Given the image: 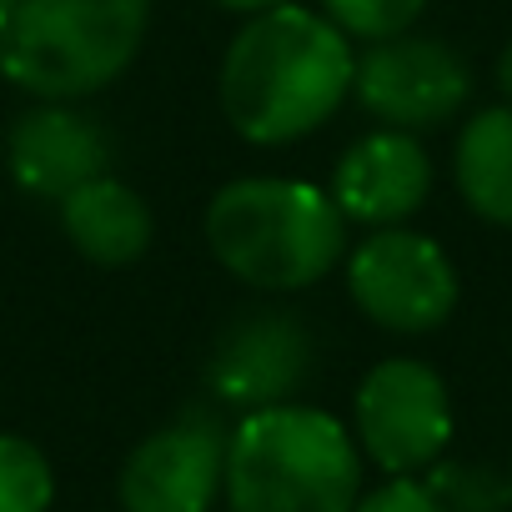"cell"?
I'll list each match as a JSON object with an SVG mask.
<instances>
[{"instance_id": "1", "label": "cell", "mask_w": 512, "mask_h": 512, "mask_svg": "<svg viewBox=\"0 0 512 512\" xmlns=\"http://www.w3.org/2000/svg\"><path fill=\"white\" fill-rule=\"evenodd\" d=\"M352 36L307 6L251 16L221 61V111L251 146H287L312 136L352 96Z\"/></svg>"}, {"instance_id": "2", "label": "cell", "mask_w": 512, "mask_h": 512, "mask_svg": "<svg viewBox=\"0 0 512 512\" xmlns=\"http://www.w3.org/2000/svg\"><path fill=\"white\" fill-rule=\"evenodd\" d=\"M231 512H352L362 497V447L322 407H256L226 432Z\"/></svg>"}, {"instance_id": "3", "label": "cell", "mask_w": 512, "mask_h": 512, "mask_svg": "<svg viewBox=\"0 0 512 512\" xmlns=\"http://www.w3.org/2000/svg\"><path fill=\"white\" fill-rule=\"evenodd\" d=\"M211 256L262 292H302L322 282L347 251V216L332 191L282 176L226 181L206 206Z\"/></svg>"}, {"instance_id": "4", "label": "cell", "mask_w": 512, "mask_h": 512, "mask_svg": "<svg viewBox=\"0 0 512 512\" xmlns=\"http://www.w3.org/2000/svg\"><path fill=\"white\" fill-rule=\"evenodd\" d=\"M151 0H0V71L41 101L111 86L141 51Z\"/></svg>"}, {"instance_id": "5", "label": "cell", "mask_w": 512, "mask_h": 512, "mask_svg": "<svg viewBox=\"0 0 512 512\" xmlns=\"http://www.w3.org/2000/svg\"><path fill=\"white\" fill-rule=\"evenodd\" d=\"M357 447L387 477L427 472L452 442V397L447 382L412 357L377 362L357 387Z\"/></svg>"}, {"instance_id": "6", "label": "cell", "mask_w": 512, "mask_h": 512, "mask_svg": "<svg viewBox=\"0 0 512 512\" xmlns=\"http://www.w3.org/2000/svg\"><path fill=\"white\" fill-rule=\"evenodd\" d=\"M347 292L362 307V317H372L377 327L417 337V332H437L452 317L457 272L432 236L382 226L352 251Z\"/></svg>"}, {"instance_id": "7", "label": "cell", "mask_w": 512, "mask_h": 512, "mask_svg": "<svg viewBox=\"0 0 512 512\" xmlns=\"http://www.w3.org/2000/svg\"><path fill=\"white\" fill-rule=\"evenodd\" d=\"M352 96L392 131H427L452 121L472 96L467 61L437 36H387L357 56Z\"/></svg>"}, {"instance_id": "8", "label": "cell", "mask_w": 512, "mask_h": 512, "mask_svg": "<svg viewBox=\"0 0 512 512\" xmlns=\"http://www.w3.org/2000/svg\"><path fill=\"white\" fill-rule=\"evenodd\" d=\"M226 477V432L216 417H181L121 462V512H211Z\"/></svg>"}, {"instance_id": "9", "label": "cell", "mask_w": 512, "mask_h": 512, "mask_svg": "<svg viewBox=\"0 0 512 512\" xmlns=\"http://www.w3.org/2000/svg\"><path fill=\"white\" fill-rule=\"evenodd\" d=\"M307 362H312V342L297 327V317L256 312V317L236 322L216 342L211 367H206V382H211V392L221 402L256 412V407L287 402L302 387Z\"/></svg>"}, {"instance_id": "10", "label": "cell", "mask_w": 512, "mask_h": 512, "mask_svg": "<svg viewBox=\"0 0 512 512\" xmlns=\"http://www.w3.org/2000/svg\"><path fill=\"white\" fill-rule=\"evenodd\" d=\"M432 191V161L412 131H372L362 136L332 176V201L347 221L362 226H397L407 221Z\"/></svg>"}, {"instance_id": "11", "label": "cell", "mask_w": 512, "mask_h": 512, "mask_svg": "<svg viewBox=\"0 0 512 512\" xmlns=\"http://www.w3.org/2000/svg\"><path fill=\"white\" fill-rule=\"evenodd\" d=\"M6 161L11 176L31 191V196H66L96 176H106L111 166V146L101 136L96 121L66 111V101H46L36 111H26L11 136H6Z\"/></svg>"}, {"instance_id": "12", "label": "cell", "mask_w": 512, "mask_h": 512, "mask_svg": "<svg viewBox=\"0 0 512 512\" xmlns=\"http://www.w3.org/2000/svg\"><path fill=\"white\" fill-rule=\"evenodd\" d=\"M61 226L96 267H126L151 246V206L116 176H96L61 196Z\"/></svg>"}, {"instance_id": "13", "label": "cell", "mask_w": 512, "mask_h": 512, "mask_svg": "<svg viewBox=\"0 0 512 512\" xmlns=\"http://www.w3.org/2000/svg\"><path fill=\"white\" fill-rule=\"evenodd\" d=\"M452 176L482 221L512 226V106H487L462 126Z\"/></svg>"}, {"instance_id": "14", "label": "cell", "mask_w": 512, "mask_h": 512, "mask_svg": "<svg viewBox=\"0 0 512 512\" xmlns=\"http://www.w3.org/2000/svg\"><path fill=\"white\" fill-rule=\"evenodd\" d=\"M56 497V472L46 452L16 432H0V512H46Z\"/></svg>"}, {"instance_id": "15", "label": "cell", "mask_w": 512, "mask_h": 512, "mask_svg": "<svg viewBox=\"0 0 512 512\" xmlns=\"http://www.w3.org/2000/svg\"><path fill=\"white\" fill-rule=\"evenodd\" d=\"M432 497L447 507V512H502L512 502V482L482 462H432L427 477Z\"/></svg>"}, {"instance_id": "16", "label": "cell", "mask_w": 512, "mask_h": 512, "mask_svg": "<svg viewBox=\"0 0 512 512\" xmlns=\"http://www.w3.org/2000/svg\"><path fill=\"white\" fill-rule=\"evenodd\" d=\"M322 6L337 31L357 41H387V36H402L427 11V0H322Z\"/></svg>"}, {"instance_id": "17", "label": "cell", "mask_w": 512, "mask_h": 512, "mask_svg": "<svg viewBox=\"0 0 512 512\" xmlns=\"http://www.w3.org/2000/svg\"><path fill=\"white\" fill-rule=\"evenodd\" d=\"M352 512H447L422 477H387L382 487L362 492Z\"/></svg>"}, {"instance_id": "18", "label": "cell", "mask_w": 512, "mask_h": 512, "mask_svg": "<svg viewBox=\"0 0 512 512\" xmlns=\"http://www.w3.org/2000/svg\"><path fill=\"white\" fill-rule=\"evenodd\" d=\"M221 11H241V16H262L272 6H292V0H216Z\"/></svg>"}, {"instance_id": "19", "label": "cell", "mask_w": 512, "mask_h": 512, "mask_svg": "<svg viewBox=\"0 0 512 512\" xmlns=\"http://www.w3.org/2000/svg\"><path fill=\"white\" fill-rule=\"evenodd\" d=\"M497 91H502L507 106H512V41H507V51L497 56Z\"/></svg>"}, {"instance_id": "20", "label": "cell", "mask_w": 512, "mask_h": 512, "mask_svg": "<svg viewBox=\"0 0 512 512\" xmlns=\"http://www.w3.org/2000/svg\"><path fill=\"white\" fill-rule=\"evenodd\" d=\"M507 482H512V472H507Z\"/></svg>"}]
</instances>
